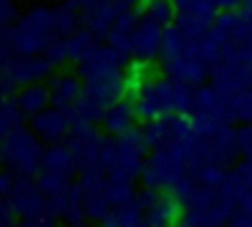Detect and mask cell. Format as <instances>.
Returning a JSON list of instances; mask_svg holds the SVG:
<instances>
[{
  "instance_id": "1",
  "label": "cell",
  "mask_w": 252,
  "mask_h": 227,
  "mask_svg": "<svg viewBox=\"0 0 252 227\" xmlns=\"http://www.w3.org/2000/svg\"><path fill=\"white\" fill-rule=\"evenodd\" d=\"M51 94L56 98V104L66 106V104H76V101L83 96V86H81V81L73 73H61V76L53 78Z\"/></svg>"
},
{
  "instance_id": "2",
  "label": "cell",
  "mask_w": 252,
  "mask_h": 227,
  "mask_svg": "<svg viewBox=\"0 0 252 227\" xmlns=\"http://www.w3.org/2000/svg\"><path fill=\"white\" fill-rule=\"evenodd\" d=\"M35 131L38 134H43L46 139H56V136H61L63 131H66V127H68V119L63 116L58 109H46V111H40V114H35Z\"/></svg>"
},
{
  "instance_id": "3",
  "label": "cell",
  "mask_w": 252,
  "mask_h": 227,
  "mask_svg": "<svg viewBox=\"0 0 252 227\" xmlns=\"http://www.w3.org/2000/svg\"><path fill=\"white\" fill-rule=\"evenodd\" d=\"M51 98H53L51 89H46V86H28L23 94H20L18 104H20V109H23L26 114H40V111H46Z\"/></svg>"
},
{
  "instance_id": "4",
  "label": "cell",
  "mask_w": 252,
  "mask_h": 227,
  "mask_svg": "<svg viewBox=\"0 0 252 227\" xmlns=\"http://www.w3.org/2000/svg\"><path fill=\"white\" fill-rule=\"evenodd\" d=\"M134 114H136V109L129 106V104H114L106 111V124L114 131H126L129 124H131V119H134Z\"/></svg>"
},
{
  "instance_id": "5",
  "label": "cell",
  "mask_w": 252,
  "mask_h": 227,
  "mask_svg": "<svg viewBox=\"0 0 252 227\" xmlns=\"http://www.w3.org/2000/svg\"><path fill=\"white\" fill-rule=\"evenodd\" d=\"M53 157H48V167H53V169H61V167H68L71 164V157L66 154V152H51Z\"/></svg>"
},
{
  "instance_id": "6",
  "label": "cell",
  "mask_w": 252,
  "mask_h": 227,
  "mask_svg": "<svg viewBox=\"0 0 252 227\" xmlns=\"http://www.w3.org/2000/svg\"><path fill=\"white\" fill-rule=\"evenodd\" d=\"M13 3H10V0H3V20H5V23H8V20H13Z\"/></svg>"
}]
</instances>
